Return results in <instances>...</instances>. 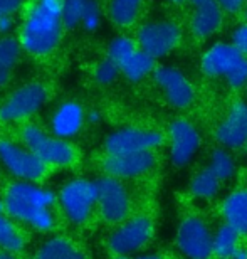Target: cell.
<instances>
[{"label": "cell", "instance_id": "21", "mask_svg": "<svg viewBox=\"0 0 247 259\" xmlns=\"http://www.w3.org/2000/svg\"><path fill=\"white\" fill-rule=\"evenodd\" d=\"M146 0H100L103 17L113 27L126 32L141 24L143 9Z\"/></svg>", "mask_w": 247, "mask_h": 259}, {"label": "cell", "instance_id": "25", "mask_svg": "<svg viewBox=\"0 0 247 259\" xmlns=\"http://www.w3.org/2000/svg\"><path fill=\"white\" fill-rule=\"evenodd\" d=\"M22 63H25V56L15 32L0 34V66L17 72Z\"/></svg>", "mask_w": 247, "mask_h": 259}, {"label": "cell", "instance_id": "26", "mask_svg": "<svg viewBox=\"0 0 247 259\" xmlns=\"http://www.w3.org/2000/svg\"><path fill=\"white\" fill-rule=\"evenodd\" d=\"M240 234L227 224H220L212 236V252L220 259H229L237 249Z\"/></svg>", "mask_w": 247, "mask_h": 259}, {"label": "cell", "instance_id": "12", "mask_svg": "<svg viewBox=\"0 0 247 259\" xmlns=\"http://www.w3.org/2000/svg\"><path fill=\"white\" fill-rule=\"evenodd\" d=\"M153 82L163 100L175 110H187L195 101V88L183 71L175 66H157L152 72Z\"/></svg>", "mask_w": 247, "mask_h": 259}, {"label": "cell", "instance_id": "9", "mask_svg": "<svg viewBox=\"0 0 247 259\" xmlns=\"http://www.w3.org/2000/svg\"><path fill=\"white\" fill-rule=\"evenodd\" d=\"M0 162L14 177L25 182H39L51 170L37 155L5 135H0Z\"/></svg>", "mask_w": 247, "mask_h": 259}, {"label": "cell", "instance_id": "20", "mask_svg": "<svg viewBox=\"0 0 247 259\" xmlns=\"http://www.w3.org/2000/svg\"><path fill=\"white\" fill-rule=\"evenodd\" d=\"M188 5L192 7L188 29L195 39L205 40L219 32L224 22V12L215 0H190Z\"/></svg>", "mask_w": 247, "mask_h": 259}, {"label": "cell", "instance_id": "19", "mask_svg": "<svg viewBox=\"0 0 247 259\" xmlns=\"http://www.w3.org/2000/svg\"><path fill=\"white\" fill-rule=\"evenodd\" d=\"M215 140L227 150L242 148L247 143V101H234L215 128Z\"/></svg>", "mask_w": 247, "mask_h": 259}, {"label": "cell", "instance_id": "6", "mask_svg": "<svg viewBox=\"0 0 247 259\" xmlns=\"http://www.w3.org/2000/svg\"><path fill=\"white\" fill-rule=\"evenodd\" d=\"M105 51L113 63L120 67L123 79L133 84L150 77L157 67V61L138 48L135 37L130 34L121 32L115 35L106 42Z\"/></svg>", "mask_w": 247, "mask_h": 259}, {"label": "cell", "instance_id": "33", "mask_svg": "<svg viewBox=\"0 0 247 259\" xmlns=\"http://www.w3.org/2000/svg\"><path fill=\"white\" fill-rule=\"evenodd\" d=\"M229 259H247V247L244 246H237V249H235L232 252V256H230Z\"/></svg>", "mask_w": 247, "mask_h": 259}, {"label": "cell", "instance_id": "3", "mask_svg": "<svg viewBox=\"0 0 247 259\" xmlns=\"http://www.w3.org/2000/svg\"><path fill=\"white\" fill-rule=\"evenodd\" d=\"M56 197L53 192L45 190L34 182L19 180L9 185L5 190V212L17 221L32 226L34 229L49 231L54 226V215L51 212V205Z\"/></svg>", "mask_w": 247, "mask_h": 259}, {"label": "cell", "instance_id": "31", "mask_svg": "<svg viewBox=\"0 0 247 259\" xmlns=\"http://www.w3.org/2000/svg\"><path fill=\"white\" fill-rule=\"evenodd\" d=\"M24 0H0V19L15 17L22 7Z\"/></svg>", "mask_w": 247, "mask_h": 259}, {"label": "cell", "instance_id": "40", "mask_svg": "<svg viewBox=\"0 0 247 259\" xmlns=\"http://www.w3.org/2000/svg\"><path fill=\"white\" fill-rule=\"evenodd\" d=\"M244 147H245V150H247V143H245V145H244Z\"/></svg>", "mask_w": 247, "mask_h": 259}, {"label": "cell", "instance_id": "8", "mask_svg": "<svg viewBox=\"0 0 247 259\" xmlns=\"http://www.w3.org/2000/svg\"><path fill=\"white\" fill-rule=\"evenodd\" d=\"M103 19L100 0H64L63 22L73 53L101 27Z\"/></svg>", "mask_w": 247, "mask_h": 259}, {"label": "cell", "instance_id": "27", "mask_svg": "<svg viewBox=\"0 0 247 259\" xmlns=\"http://www.w3.org/2000/svg\"><path fill=\"white\" fill-rule=\"evenodd\" d=\"M207 167L212 170L214 175L220 180V182H229V180L235 175V172H237L234 157L230 155L229 150L224 147H219L214 150L212 155H210Z\"/></svg>", "mask_w": 247, "mask_h": 259}, {"label": "cell", "instance_id": "17", "mask_svg": "<svg viewBox=\"0 0 247 259\" xmlns=\"http://www.w3.org/2000/svg\"><path fill=\"white\" fill-rule=\"evenodd\" d=\"M170 160L175 167H185L193 160L202 145L199 128L187 118H175L168 126Z\"/></svg>", "mask_w": 247, "mask_h": 259}, {"label": "cell", "instance_id": "28", "mask_svg": "<svg viewBox=\"0 0 247 259\" xmlns=\"http://www.w3.org/2000/svg\"><path fill=\"white\" fill-rule=\"evenodd\" d=\"M24 247V237L10 219L0 214V249L19 252Z\"/></svg>", "mask_w": 247, "mask_h": 259}, {"label": "cell", "instance_id": "36", "mask_svg": "<svg viewBox=\"0 0 247 259\" xmlns=\"http://www.w3.org/2000/svg\"><path fill=\"white\" fill-rule=\"evenodd\" d=\"M168 2H172V4H188L190 0H168Z\"/></svg>", "mask_w": 247, "mask_h": 259}, {"label": "cell", "instance_id": "35", "mask_svg": "<svg viewBox=\"0 0 247 259\" xmlns=\"http://www.w3.org/2000/svg\"><path fill=\"white\" fill-rule=\"evenodd\" d=\"M0 259H17V257H15L14 252H9V251H0Z\"/></svg>", "mask_w": 247, "mask_h": 259}, {"label": "cell", "instance_id": "13", "mask_svg": "<svg viewBox=\"0 0 247 259\" xmlns=\"http://www.w3.org/2000/svg\"><path fill=\"white\" fill-rule=\"evenodd\" d=\"M212 236L207 222L197 215L183 217L177 229V247L187 259H209L212 252Z\"/></svg>", "mask_w": 247, "mask_h": 259}, {"label": "cell", "instance_id": "34", "mask_svg": "<svg viewBox=\"0 0 247 259\" xmlns=\"http://www.w3.org/2000/svg\"><path fill=\"white\" fill-rule=\"evenodd\" d=\"M116 259H163L162 256L157 254H143V256H118Z\"/></svg>", "mask_w": 247, "mask_h": 259}, {"label": "cell", "instance_id": "39", "mask_svg": "<svg viewBox=\"0 0 247 259\" xmlns=\"http://www.w3.org/2000/svg\"><path fill=\"white\" fill-rule=\"evenodd\" d=\"M244 88H245V90H247V82H245V86H244Z\"/></svg>", "mask_w": 247, "mask_h": 259}, {"label": "cell", "instance_id": "32", "mask_svg": "<svg viewBox=\"0 0 247 259\" xmlns=\"http://www.w3.org/2000/svg\"><path fill=\"white\" fill-rule=\"evenodd\" d=\"M14 81H15V72L7 69V67L0 66V93H4V91H7L9 88H12Z\"/></svg>", "mask_w": 247, "mask_h": 259}, {"label": "cell", "instance_id": "23", "mask_svg": "<svg viewBox=\"0 0 247 259\" xmlns=\"http://www.w3.org/2000/svg\"><path fill=\"white\" fill-rule=\"evenodd\" d=\"M222 182L215 177L214 172L209 167H204L192 177L188 184L190 194L200 200H212L219 195Z\"/></svg>", "mask_w": 247, "mask_h": 259}, {"label": "cell", "instance_id": "29", "mask_svg": "<svg viewBox=\"0 0 247 259\" xmlns=\"http://www.w3.org/2000/svg\"><path fill=\"white\" fill-rule=\"evenodd\" d=\"M230 44L234 46L239 53L247 56V20L239 24L232 32H230Z\"/></svg>", "mask_w": 247, "mask_h": 259}, {"label": "cell", "instance_id": "15", "mask_svg": "<svg viewBox=\"0 0 247 259\" xmlns=\"http://www.w3.org/2000/svg\"><path fill=\"white\" fill-rule=\"evenodd\" d=\"M89 123V111L76 98H66L53 108L49 115L47 132L53 137L69 140L78 137Z\"/></svg>", "mask_w": 247, "mask_h": 259}, {"label": "cell", "instance_id": "1", "mask_svg": "<svg viewBox=\"0 0 247 259\" xmlns=\"http://www.w3.org/2000/svg\"><path fill=\"white\" fill-rule=\"evenodd\" d=\"M64 0H24L17 14L15 35L25 61L54 76L73 59L63 22Z\"/></svg>", "mask_w": 247, "mask_h": 259}, {"label": "cell", "instance_id": "22", "mask_svg": "<svg viewBox=\"0 0 247 259\" xmlns=\"http://www.w3.org/2000/svg\"><path fill=\"white\" fill-rule=\"evenodd\" d=\"M222 217L225 224L237 231L239 234H247V189L234 190L225 197L222 204Z\"/></svg>", "mask_w": 247, "mask_h": 259}, {"label": "cell", "instance_id": "5", "mask_svg": "<svg viewBox=\"0 0 247 259\" xmlns=\"http://www.w3.org/2000/svg\"><path fill=\"white\" fill-rule=\"evenodd\" d=\"M200 69L210 79L225 81L229 88H244L247 82V56L239 53L230 42L219 40L205 49Z\"/></svg>", "mask_w": 247, "mask_h": 259}, {"label": "cell", "instance_id": "7", "mask_svg": "<svg viewBox=\"0 0 247 259\" xmlns=\"http://www.w3.org/2000/svg\"><path fill=\"white\" fill-rule=\"evenodd\" d=\"M138 48L153 59H163L173 53L182 42V27L173 19H150L135 29Z\"/></svg>", "mask_w": 247, "mask_h": 259}, {"label": "cell", "instance_id": "11", "mask_svg": "<svg viewBox=\"0 0 247 259\" xmlns=\"http://www.w3.org/2000/svg\"><path fill=\"white\" fill-rule=\"evenodd\" d=\"M153 222L146 215H136L128 221H123L116 231L111 232L108 239V247L116 256H135L136 252L150 244L153 239Z\"/></svg>", "mask_w": 247, "mask_h": 259}, {"label": "cell", "instance_id": "4", "mask_svg": "<svg viewBox=\"0 0 247 259\" xmlns=\"http://www.w3.org/2000/svg\"><path fill=\"white\" fill-rule=\"evenodd\" d=\"M17 142L42 160L47 167H73L79 160L76 145L69 140L53 137L40 123L29 120L17 126Z\"/></svg>", "mask_w": 247, "mask_h": 259}, {"label": "cell", "instance_id": "16", "mask_svg": "<svg viewBox=\"0 0 247 259\" xmlns=\"http://www.w3.org/2000/svg\"><path fill=\"white\" fill-rule=\"evenodd\" d=\"M96 195L94 180L76 179L64 185L59 194V200L68 219L81 224L89 217L92 207L96 205Z\"/></svg>", "mask_w": 247, "mask_h": 259}, {"label": "cell", "instance_id": "30", "mask_svg": "<svg viewBox=\"0 0 247 259\" xmlns=\"http://www.w3.org/2000/svg\"><path fill=\"white\" fill-rule=\"evenodd\" d=\"M215 2L219 4V7L222 9L224 14L237 15V14H242L247 0H215Z\"/></svg>", "mask_w": 247, "mask_h": 259}, {"label": "cell", "instance_id": "18", "mask_svg": "<svg viewBox=\"0 0 247 259\" xmlns=\"http://www.w3.org/2000/svg\"><path fill=\"white\" fill-rule=\"evenodd\" d=\"M157 165L155 152H136L123 155H105L103 168L113 179H136L152 172Z\"/></svg>", "mask_w": 247, "mask_h": 259}, {"label": "cell", "instance_id": "38", "mask_svg": "<svg viewBox=\"0 0 247 259\" xmlns=\"http://www.w3.org/2000/svg\"><path fill=\"white\" fill-rule=\"evenodd\" d=\"M242 15H244V19L247 20V4H245V7H244V10H242Z\"/></svg>", "mask_w": 247, "mask_h": 259}, {"label": "cell", "instance_id": "24", "mask_svg": "<svg viewBox=\"0 0 247 259\" xmlns=\"http://www.w3.org/2000/svg\"><path fill=\"white\" fill-rule=\"evenodd\" d=\"M35 259H86L73 242L64 237H54L44 242Z\"/></svg>", "mask_w": 247, "mask_h": 259}, {"label": "cell", "instance_id": "10", "mask_svg": "<svg viewBox=\"0 0 247 259\" xmlns=\"http://www.w3.org/2000/svg\"><path fill=\"white\" fill-rule=\"evenodd\" d=\"M165 143V135L160 130L143 126H121L105 138V155H123L136 152H155Z\"/></svg>", "mask_w": 247, "mask_h": 259}, {"label": "cell", "instance_id": "2", "mask_svg": "<svg viewBox=\"0 0 247 259\" xmlns=\"http://www.w3.org/2000/svg\"><path fill=\"white\" fill-rule=\"evenodd\" d=\"M56 82L53 76L39 72L4 91L0 98V126H19L34 116L53 100Z\"/></svg>", "mask_w": 247, "mask_h": 259}, {"label": "cell", "instance_id": "14", "mask_svg": "<svg viewBox=\"0 0 247 259\" xmlns=\"http://www.w3.org/2000/svg\"><path fill=\"white\" fill-rule=\"evenodd\" d=\"M96 182V204L100 207L103 219L111 224L126 221L131 209V199L121 180L113 177H101Z\"/></svg>", "mask_w": 247, "mask_h": 259}, {"label": "cell", "instance_id": "37", "mask_svg": "<svg viewBox=\"0 0 247 259\" xmlns=\"http://www.w3.org/2000/svg\"><path fill=\"white\" fill-rule=\"evenodd\" d=\"M0 214H5V205H4V200H0Z\"/></svg>", "mask_w": 247, "mask_h": 259}]
</instances>
